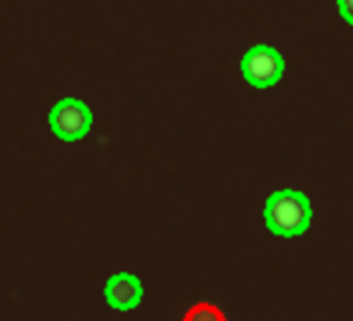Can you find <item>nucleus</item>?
I'll return each instance as SVG.
<instances>
[{
	"label": "nucleus",
	"mask_w": 353,
	"mask_h": 321,
	"mask_svg": "<svg viewBox=\"0 0 353 321\" xmlns=\"http://www.w3.org/2000/svg\"><path fill=\"white\" fill-rule=\"evenodd\" d=\"M264 216L269 231L279 237H296L309 228L312 207L302 192L286 188L269 197Z\"/></svg>",
	"instance_id": "f257e3e1"
},
{
	"label": "nucleus",
	"mask_w": 353,
	"mask_h": 321,
	"mask_svg": "<svg viewBox=\"0 0 353 321\" xmlns=\"http://www.w3.org/2000/svg\"><path fill=\"white\" fill-rule=\"evenodd\" d=\"M181 321H228V316L216 304L200 300L185 311Z\"/></svg>",
	"instance_id": "39448f33"
},
{
	"label": "nucleus",
	"mask_w": 353,
	"mask_h": 321,
	"mask_svg": "<svg viewBox=\"0 0 353 321\" xmlns=\"http://www.w3.org/2000/svg\"><path fill=\"white\" fill-rule=\"evenodd\" d=\"M338 9H340L341 17H345L348 23L353 24V0H340Z\"/></svg>",
	"instance_id": "423d86ee"
},
{
	"label": "nucleus",
	"mask_w": 353,
	"mask_h": 321,
	"mask_svg": "<svg viewBox=\"0 0 353 321\" xmlns=\"http://www.w3.org/2000/svg\"><path fill=\"white\" fill-rule=\"evenodd\" d=\"M141 295L143 289L140 280L130 273H117L105 285V299L114 309H133L140 304Z\"/></svg>",
	"instance_id": "20e7f679"
},
{
	"label": "nucleus",
	"mask_w": 353,
	"mask_h": 321,
	"mask_svg": "<svg viewBox=\"0 0 353 321\" xmlns=\"http://www.w3.org/2000/svg\"><path fill=\"white\" fill-rule=\"evenodd\" d=\"M285 69L281 55L276 48L269 45H255L254 48L245 54L241 61V71L245 79L252 86L257 88H268L279 81Z\"/></svg>",
	"instance_id": "f03ea898"
},
{
	"label": "nucleus",
	"mask_w": 353,
	"mask_h": 321,
	"mask_svg": "<svg viewBox=\"0 0 353 321\" xmlns=\"http://www.w3.org/2000/svg\"><path fill=\"white\" fill-rule=\"evenodd\" d=\"M50 128L62 140H79L92 126V113L88 106L78 99H62L50 110Z\"/></svg>",
	"instance_id": "7ed1b4c3"
}]
</instances>
